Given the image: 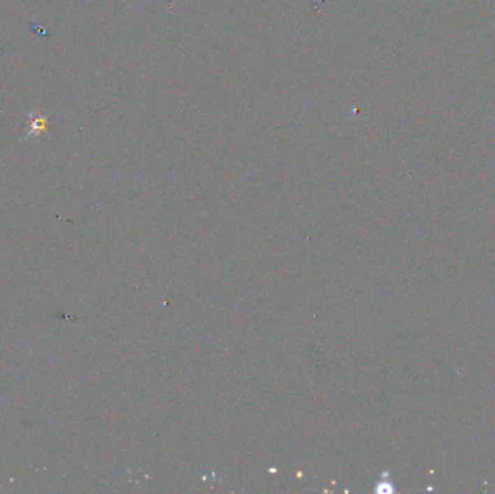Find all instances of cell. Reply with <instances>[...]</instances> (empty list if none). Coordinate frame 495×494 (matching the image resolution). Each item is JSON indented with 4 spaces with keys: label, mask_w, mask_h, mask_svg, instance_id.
I'll return each instance as SVG.
<instances>
[{
    "label": "cell",
    "mask_w": 495,
    "mask_h": 494,
    "mask_svg": "<svg viewBox=\"0 0 495 494\" xmlns=\"http://www.w3.org/2000/svg\"><path fill=\"white\" fill-rule=\"evenodd\" d=\"M48 126H50L48 117H45L44 115H39L38 112H29V132L27 133V136L43 135L48 131Z\"/></svg>",
    "instance_id": "6da1fadb"
}]
</instances>
